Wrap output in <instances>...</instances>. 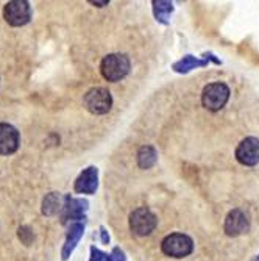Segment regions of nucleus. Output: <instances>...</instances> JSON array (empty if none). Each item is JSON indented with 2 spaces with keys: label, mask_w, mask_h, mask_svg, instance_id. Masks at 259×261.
Listing matches in <instances>:
<instances>
[{
  "label": "nucleus",
  "mask_w": 259,
  "mask_h": 261,
  "mask_svg": "<svg viewBox=\"0 0 259 261\" xmlns=\"http://www.w3.org/2000/svg\"><path fill=\"white\" fill-rule=\"evenodd\" d=\"M4 17L11 27H22L32 19V7L27 0H11L4 8Z\"/></svg>",
  "instance_id": "5"
},
{
  "label": "nucleus",
  "mask_w": 259,
  "mask_h": 261,
  "mask_svg": "<svg viewBox=\"0 0 259 261\" xmlns=\"http://www.w3.org/2000/svg\"><path fill=\"white\" fill-rule=\"evenodd\" d=\"M84 107L92 114H105L112 107L111 92L105 88H92L84 94Z\"/></svg>",
  "instance_id": "4"
},
{
  "label": "nucleus",
  "mask_w": 259,
  "mask_h": 261,
  "mask_svg": "<svg viewBox=\"0 0 259 261\" xmlns=\"http://www.w3.org/2000/svg\"><path fill=\"white\" fill-rule=\"evenodd\" d=\"M20 142L19 132L11 124H0V155H11L17 150Z\"/></svg>",
  "instance_id": "8"
},
{
  "label": "nucleus",
  "mask_w": 259,
  "mask_h": 261,
  "mask_svg": "<svg viewBox=\"0 0 259 261\" xmlns=\"http://www.w3.org/2000/svg\"><path fill=\"white\" fill-rule=\"evenodd\" d=\"M100 72L108 82H121L130 72V60L124 54H109L102 60Z\"/></svg>",
  "instance_id": "1"
},
{
  "label": "nucleus",
  "mask_w": 259,
  "mask_h": 261,
  "mask_svg": "<svg viewBox=\"0 0 259 261\" xmlns=\"http://www.w3.org/2000/svg\"><path fill=\"white\" fill-rule=\"evenodd\" d=\"M155 227H156V216L146 206L134 210L130 215V228L137 236L150 234L155 230Z\"/></svg>",
  "instance_id": "6"
},
{
  "label": "nucleus",
  "mask_w": 259,
  "mask_h": 261,
  "mask_svg": "<svg viewBox=\"0 0 259 261\" xmlns=\"http://www.w3.org/2000/svg\"><path fill=\"white\" fill-rule=\"evenodd\" d=\"M97 188V171L94 168L86 169L75 181V191L77 193H94V189Z\"/></svg>",
  "instance_id": "10"
},
{
  "label": "nucleus",
  "mask_w": 259,
  "mask_h": 261,
  "mask_svg": "<svg viewBox=\"0 0 259 261\" xmlns=\"http://www.w3.org/2000/svg\"><path fill=\"white\" fill-rule=\"evenodd\" d=\"M81 231H83V227H81V225H74L72 228L69 230L67 241H66V244H64V250H63V258H64V259L70 255V252L74 250L75 244L78 243L80 236H81Z\"/></svg>",
  "instance_id": "12"
},
{
  "label": "nucleus",
  "mask_w": 259,
  "mask_h": 261,
  "mask_svg": "<svg viewBox=\"0 0 259 261\" xmlns=\"http://www.w3.org/2000/svg\"><path fill=\"white\" fill-rule=\"evenodd\" d=\"M161 250L164 255L172 258H184L191 255L194 250V243L187 234L183 233H172L162 240Z\"/></svg>",
  "instance_id": "2"
},
{
  "label": "nucleus",
  "mask_w": 259,
  "mask_h": 261,
  "mask_svg": "<svg viewBox=\"0 0 259 261\" xmlns=\"http://www.w3.org/2000/svg\"><path fill=\"white\" fill-rule=\"evenodd\" d=\"M61 206V196L58 193H50L42 200V213L47 216H53Z\"/></svg>",
  "instance_id": "11"
},
{
  "label": "nucleus",
  "mask_w": 259,
  "mask_h": 261,
  "mask_svg": "<svg viewBox=\"0 0 259 261\" xmlns=\"http://www.w3.org/2000/svg\"><path fill=\"white\" fill-rule=\"evenodd\" d=\"M229 99V88L225 83H211L202 92V103L209 111L222 110Z\"/></svg>",
  "instance_id": "3"
},
{
  "label": "nucleus",
  "mask_w": 259,
  "mask_h": 261,
  "mask_svg": "<svg viewBox=\"0 0 259 261\" xmlns=\"http://www.w3.org/2000/svg\"><path fill=\"white\" fill-rule=\"evenodd\" d=\"M236 158L244 166H254L259 161V139L245 138L236 149Z\"/></svg>",
  "instance_id": "7"
},
{
  "label": "nucleus",
  "mask_w": 259,
  "mask_h": 261,
  "mask_svg": "<svg viewBox=\"0 0 259 261\" xmlns=\"http://www.w3.org/2000/svg\"><path fill=\"white\" fill-rule=\"evenodd\" d=\"M156 161V152L153 147H140L139 152H137V163L140 168H144V169H149L150 166H153Z\"/></svg>",
  "instance_id": "13"
},
{
  "label": "nucleus",
  "mask_w": 259,
  "mask_h": 261,
  "mask_svg": "<svg viewBox=\"0 0 259 261\" xmlns=\"http://www.w3.org/2000/svg\"><path fill=\"white\" fill-rule=\"evenodd\" d=\"M248 230V219L241 210H233L225 219V231L228 236H239Z\"/></svg>",
  "instance_id": "9"
}]
</instances>
